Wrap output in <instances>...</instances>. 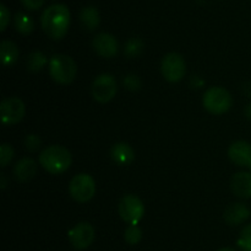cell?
I'll return each mask as SVG.
<instances>
[{
	"label": "cell",
	"instance_id": "d6986e66",
	"mask_svg": "<svg viewBox=\"0 0 251 251\" xmlns=\"http://www.w3.org/2000/svg\"><path fill=\"white\" fill-rule=\"evenodd\" d=\"M15 29L19 33L24 34V36H27V34L32 33L34 30V21L31 16H28L25 12H16L15 15Z\"/></svg>",
	"mask_w": 251,
	"mask_h": 251
},
{
	"label": "cell",
	"instance_id": "9a60e30c",
	"mask_svg": "<svg viewBox=\"0 0 251 251\" xmlns=\"http://www.w3.org/2000/svg\"><path fill=\"white\" fill-rule=\"evenodd\" d=\"M110 157L115 164L127 166L135 160V152L129 143L119 142L110 148Z\"/></svg>",
	"mask_w": 251,
	"mask_h": 251
},
{
	"label": "cell",
	"instance_id": "e0dca14e",
	"mask_svg": "<svg viewBox=\"0 0 251 251\" xmlns=\"http://www.w3.org/2000/svg\"><path fill=\"white\" fill-rule=\"evenodd\" d=\"M19 47L15 42L5 39L0 44V57H1V63L4 66H11L19 59Z\"/></svg>",
	"mask_w": 251,
	"mask_h": 251
},
{
	"label": "cell",
	"instance_id": "6da1fadb",
	"mask_svg": "<svg viewBox=\"0 0 251 251\" xmlns=\"http://www.w3.org/2000/svg\"><path fill=\"white\" fill-rule=\"evenodd\" d=\"M70 10L64 4H53L47 7L41 16L44 33L51 39L64 38L70 27Z\"/></svg>",
	"mask_w": 251,
	"mask_h": 251
},
{
	"label": "cell",
	"instance_id": "30bf717a",
	"mask_svg": "<svg viewBox=\"0 0 251 251\" xmlns=\"http://www.w3.org/2000/svg\"><path fill=\"white\" fill-rule=\"evenodd\" d=\"M69 240L77 250H85L95 240V228L88 221H81L69 230Z\"/></svg>",
	"mask_w": 251,
	"mask_h": 251
},
{
	"label": "cell",
	"instance_id": "8fae6325",
	"mask_svg": "<svg viewBox=\"0 0 251 251\" xmlns=\"http://www.w3.org/2000/svg\"><path fill=\"white\" fill-rule=\"evenodd\" d=\"M92 47L98 56L103 58H113L117 56L119 43L113 34L102 32V33L96 34L92 41Z\"/></svg>",
	"mask_w": 251,
	"mask_h": 251
},
{
	"label": "cell",
	"instance_id": "4dcf8cb0",
	"mask_svg": "<svg viewBox=\"0 0 251 251\" xmlns=\"http://www.w3.org/2000/svg\"><path fill=\"white\" fill-rule=\"evenodd\" d=\"M217 251H237V250H235V249H233V248H222V249H220V250H217Z\"/></svg>",
	"mask_w": 251,
	"mask_h": 251
},
{
	"label": "cell",
	"instance_id": "f546056e",
	"mask_svg": "<svg viewBox=\"0 0 251 251\" xmlns=\"http://www.w3.org/2000/svg\"><path fill=\"white\" fill-rule=\"evenodd\" d=\"M0 185H1L2 189L6 188V179H5V174H1V176H0Z\"/></svg>",
	"mask_w": 251,
	"mask_h": 251
},
{
	"label": "cell",
	"instance_id": "ba28073f",
	"mask_svg": "<svg viewBox=\"0 0 251 251\" xmlns=\"http://www.w3.org/2000/svg\"><path fill=\"white\" fill-rule=\"evenodd\" d=\"M119 216L125 223L139 224L145 214V204L135 194H125L118 204Z\"/></svg>",
	"mask_w": 251,
	"mask_h": 251
},
{
	"label": "cell",
	"instance_id": "277c9868",
	"mask_svg": "<svg viewBox=\"0 0 251 251\" xmlns=\"http://www.w3.org/2000/svg\"><path fill=\"white\" fill-rule=\"evenodd\" d=\"M202 103L203 107L212 115H223L232 107L233 97L227 89L222 86H212L203 94Z\"/></svg>",
	"mask_w": 251,
	"mask_h": 251
},
{
	"label": "cell",
	"instance_id": "52a82bcc",
	"mask_svg": "<svg viewBox=\"0 0 251 251\" xmlns=\"http://www.w3.org/2000/svg\"><path fill=\"white\" fill-rule=\"evenodd\" d=\"M161 71L167 81L178 83L186 74L185 59L176 52L167 53L161 62Z\"/></svg>",
	"mask_w": 251,
	"mask_h": 251
},
{
	"label": "cell",
	"instance_id": "d4e9b609",
	"mask_svg": "<svg viewBox=\"0 0 251 251\" xmlns=\"http://www.w3.org/2000/svg\"><path fill=\"white\" fill-rule=\"evenodd\" d=\"M125 89L130 91H136L141 88V80L136 74H127L123 80Z\"/></svg>",
	"mask_w": 251,
	"mask_h": 251
},
{
	"label": "cell",
	"instance_id": "9c48e42d",
	"mask_svg": "<svg viewBox=\"0 0 251 251\" xmlns=\"http://www.w3.org/2000/svg\"><path fill=\"white\" fill-rule=\"evenodd\" d=\"M1 121L5 126H12L22 121L26 113V106L19 97H7L0 105Z\"/></svg>",
	"mask_w": 251,
	"mask_h": 251
},
{
	"label": "cell",
	"instance_id": "cb8c5ba5",
	"mask_svg": "<svg viewBox=\"0 0 251 251\" xmlns=\"http://www.w3.org/2000/svg\"><path fill=\"white\" fill-rule=\"evenodd\" d=\"M14 148L9 144V143H4L0 147V165L2 167H5L6 165L10 164V161L14 157Z\"/></svg>",
	"mask_w": 251,
	"mask_h": 251
},
{
	"label": "cell",
	"instance_id": "3957f363",
	"mask_svg": "<svg viewBox=\"0 0 251 251\" xmlns=\"http://www.w3.org/2000/svg\"><path fill=\"white\" fill-rule=\"evenodd\" d=\"M48 69L51 79L61 85L73 83L77 74L76 62L66 54H54L49 59Z\"/></svg>",
	"mask_w": 251,
	"mask_h": 251
},
{
	"label": "cell",
	"instance_id": "7402d4cb",
	"mask_svg": "<svg viewBox=\"0 0 251 251\" xmlns=\"http://www.w3.org/2000/svg\"><path fill=\"white\" fill-rule=\"evenodd\" d=\"M124 239L130 245H136L142 239V230L137 224H130L124 231Z\"/></svg>",
	"mask_w": 251,
	"mask_h": 251
},
{
	"label": "cell",
	"instance_id": "44dd1931",
	"mask_svg": "<svg viewBox=\"0 0 251 251\" xmlns=\"http://www.w3.org/2000/svg\"><path fill=\"white\" fill-rule=\"evenodd\" d=\"M144 48V41L137 38V37H134V38H130L129 41L125 43L124 54L127 58H137V57H140L142 54Z\"/></svg>",
	"mask_w": 251,
	"mask_h": 251
},
{
	"label": "cell",
	"instance_id": "2e32d148",
	"mask_svg": "<svg viewBox=\"0 0 251 251\" xmlns=\"http://www.w3.org/2000/svg\"><path fill=\"white\" fill-rule=\"evenodd\" d=\"M37 172V162L32 157H22L14 167V175L16 180L25 182L31 180Z\"/></svg>",
	"mask_w": 251,
	"mask_h": 251
},
{
	"label": "cell",
	"instance_id": "484cf974",
	"mask_svg": "<svg viewBox=\"0 0 251 251\" xmlns=\"http://www.w3.org/2000/svg\"><path fill=\"white\" fill-rule=\"evenodd\" d=\"M41 138L37 134H28L25 138V145H26V149L29 152H36L41 147Z\"/></svg>",
	"mask_w": 251,
	"mask_h": 251
},
{
	"label": "cell",
	"instance_id": "5b68a950",
	"mask_svg": "<svg viewBox=\"0 0 251 251\" xmlns=\"http://www.w3.org/2000/svg\"><path fill=\"white\" fill-rule=\"evenodd\" d=\"M70 196L80 203L91 201L96 193V181L91 175L81 172L75 175L69 184Z\"/></svg>",
	"mask_w": 251,
	"mask_h": 251
},
{
	"label": "cell",
	"instance_id": "ac0fdd59",
	"mask_svg": "<svg viewBox=\"0 0 251 251\" xmlns=\"http://www.w3.org/2000/svg\"><path fill=\"white\" fill-rule=\"evenodd\" d=\"M80 21L81 25L85 27L87 31H95L100 26V11L95 6H86L80 11Z\"/></svg>",
	"mask_w": 251,
	"mask_h": 251
},
{
	"label": "cell",
	"instance_id": "7a4b0ae2",
	"mask_svg": "<svg viewBox=\"0 0 251 251\" xmlns=\"http://www.w3.org/2000/svg\"><path fill=\"white\" fill-rule=\"evenodd\" d=\"M39 164L51 175H60L71 166L73 157L68 148L63 145H49L39 153Z\"/></svg>",
	"mask_w": 251,
	"mask_h": 251
},
{
	"label": "cell",
	"instance_id": "4fadbf2b",
	"mask_svg": "<svg viewBox=\"0 0 251 251\" xmlns=\"http://www.w3.org/2000/svg\"><path fill=\"white\" fill-rule=\"evenodd\" d=\"M223 217H225L226 223L229 224V225H239V224H243L249 219L250 209L245 203L235 202V203H230L226 208Z\"/></svg>",
	"mask_w": 251,
	"mask_h": 251
},
{
	"label": "cell",
	"instance_id": "4316f807",
	"mask_svg": "<svg viewBox=\"0 0 251 251\" xmlns=\"http://www.w3.org/2000/svg\"><path fill=\"white\" fill-rule=\"evenodd\" d=\"M10 22V11L4 4L0 5V31H5Z\"/></svg>",
	"mask_w": 251,
	"mask_h": 251
},
{
	"label": "cell",
	"instance_id": "83f0119b",
	"mask_svg": "<svg viewBox=\"0 0 251 251\" xmlns=\"http://www.w3.org/2000/svg\"><path fill=\"white\" fill-rule=\"evenodd\" d=\"M21 4L29 11H36L43 6L44 0H21Z\"/></svg>",
	"mask_w": 251,
	"mask_h": 251
},
{
	"label": "cell",
	"instance_id": "7c38bea8",
	"mask_svg": "<svg viewBox=\"0 0 251 251\" xmlns=\"http://www.w3.org/2000/svg\"><path fill=\"white\" fill-rule=\"evenodd\" d=\"M228 157L235 165L242 167L251 166V143L237 140L228 149Z\"/></svg>",
	"mask_w": 251,
	"mask_h": 251
},
{
	"label": "cell",
	"instance_id": "ffe728a7",
	"mask_svg": "<svg viewBox=\"0 0 251 251\" xmlns=\"http://www.w3.org/2000/svg\"><path fill=\"white\" fill-rule=\"evenodd\" d=\"M47 64H49V61L43 52L34 51L27 58V69L33 73L42 70Z\"/></svg>",
	"mask_w": 251,
	"mask_h": 251
},
{
	"label": "cell",
	"instance_id": "f1b7e54d",
	"mask_svg": "<svg viewBox=\"0 0 251 251\" xmlns=\"http://www.w3.org/2000/svg\"><path fill=\"white\" fill-rule=\"evenodd\" d=\"M244 115H245V117L248 118V120H250V121H251V102H250V103H248V105L245 106Z\"/></svg>",
	"mask_w": 251,
	"mask_h": 251
},
{
	"label": "cell",
	"instance_id": "603a6c76",
	"mask_svg": "<svg viewBox=\"0 0 251 251\" xmlns=\"http://www.w3.org/2000/svg\"><path fill=\"white\" fill-rule=\"evenodd\" d=\"M237 244L243 251H251V223L242 229Z\"/></svg>",
	"mask_w": 251,
	"mask_h": 251
},
{
	"label": "cell",
	"instance_id": "8992f818",
	"mask_svg": "<svg viewBox=\"0 0 251 251\" xmlns=\"http://www.w3.org/2000/svg\"><path fill=\"white\" fill-rule=\"evenodd\" d=\"M118 93L117 79L112 74H100L91 85L92 97L100 103H107L115 97Z\"/></svg>",
	"mask_w": 251,
	"mask_h": 251
},
{
	"label": "cell",
	"instance_id": "1f68e13d",
	"mask_svg": "<svg viewBox=\"0 0 251 251\" xmlns=\"http://www.w3.org/2000/svg\"><path fill=\"white\" fill-rule=\"evenodd\" d=\"M249 169H250V172H251V166H250V167H249Z\"/></svg>",
	"mask_w": 251,
	"mask_h": 251
},
{
	"label": "cell",
	"instance_id": "5bb4252c",
	"mask_svg": "<svg viewBox=\"0 0 251 251\" xmlns=\"http://www.w3.org/2000/svg\"><path fill=\"white\" fill-rule=\"evenodd\" d=\"M230 188L237 197L250 198L251 197V172H237L230 179Z\"/></svg>",
	"mask_w": 251,
	"mask_h": 251
}]
</instances>
